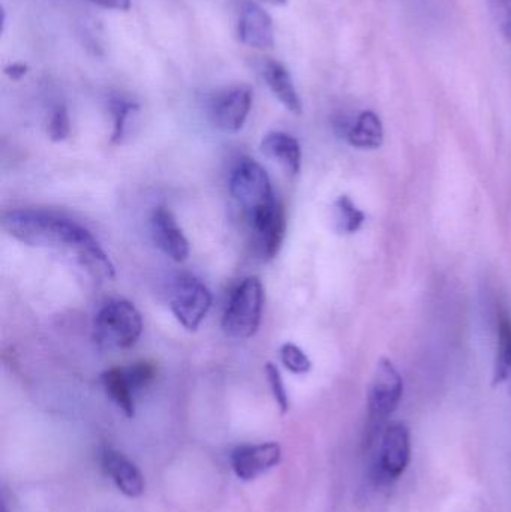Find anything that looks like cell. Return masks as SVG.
<instances>
[{"mask_svg":"<svg viewBox=\"0 0 511 512\" xmlns=\"http://www.w3.org/2000/svg\"><path fill=\"white\" fill-rule=\"evenodd\" d=\"M3 230L32 248L72 252L78 264L95 279H113L116 270L89 230L65 216L45 210H12L3 216Z\"/></svg>","mask_w":511,"mask_h":512,"instance_id":"6da1fadb","label":"cell"},{"mask_svg":"<svg viewBox=\"0 0 511 512\" xmlns=\"http://www.w3.org/2000/svg\"><path fill=\"white\" fill-rule=\"evenodd\" d=\"M230 194L237 209L242 212L248 230L281 209L269 174L251 158L240 159L234 167L230 177Z\"/></svg>","mask_w":511,"mask_h":512,"instance_id":"7a4b0ae2","label":"cell"},{"mask_svg":"<svg viewBox=\"0 0 511 512\" xmlns=\"http://www.w3.org/2000/svg\"><path fill=\"white\" fill-rule=\"evenodd\" d=\"M143 318L137 307L126 300H111L102 306L93 325V340L102 351H122L138 342Z\"/></svg>","mask_w":511,"mask_h":512,"instance_id":"3957f363","label":"cell"},{"mask_svg":"<svg viewBox=\"0 0 511 512\" xmlns=\"http://www.w3.org/2000/svg\"><path fill=\"white\" fill-rule=\"evenodd\" d=\"M264 307L263 283L258 277H246L231 295L222 318V328L233 339H251L261 324Z\"/></svg>","mask_w":511,"mask_h":512,"instance_id":"277c9868","label":"cell"},{"mask_svg":"<svg viewBox=\"0 0 511 512\" xmlns=\"http://www.w3.org/2000/svg\"><path fill=\"white\" fill-rule=\"evenodd\" d=\"M404 396V379L389 358H381L375 367L368 394L371 436L380 435L384 423L395 414Z\"/></svg>","mask_w":511,"mask_h":512,"instance_id":"5b68a950","label":"cell"},{"mask_svg":"<svg viewBox=\"0 0 511 512\" xmlns=\"http://www.w3.org/2000/svg\"><path fill=\"white\" fill-rule=\"evenodd\" d=\"M155 364L138 361L126 367H113L101 375L102 387L108 399L128 418L135 415V396L156 379Z\"/></svg>","mask_w":511,"mask_h":512,"instance_id":"8992f818","label":"cell"},{"mask_svg":"<svg viewBox=\"0 0 511 512\" xmlns=\"http://www.w3.org/2000/svg\"><path fill=\"white\" fill-rule=\"evenodd\" d=\"M411 462V433L404 423H392L380 433L375 480L381 484L398 481Z\"/></svg>","mask_w":511,"mask_h":512,"instance_id":"52a82bcc","label":"cell"},{"mask_svg":"<svg viewBox=\"0 0 511 512\" xmlns=\"http://www.w3.org/2000/svg\"><path fill=\"white\" fill-rule=\"evenodd\" d=\"M210 289L194 276H182L170 294V307L177 321L189 331H195L212 309Z\"/></svg>","mask_w":511,"mask_h":512,"instance_id":"ba28073f","label":"cell"},{"mask_svg":"<svg viewBox=\"0 0 511 512\" xmlns=\"http://www.w3.org/2000/svg\"><path fill=\"white\" fill-rule=\"evenodd\" d=\"M282 450L278 442L240 445L231 453L230 462L234 474L245 483L263 477L281 463Z\"/></svg>","mask_w":511,"mask_h":512,"instance_id":"9c48e42d","label":"cell"},{"mask_svg":"<svg viewBox=\"0 0 511 512\" xmlns=\"http://www.w3.org/2000/svg\"><path fill=\"white\" fill-rule=\"evenodd\" d=\"M252 95L254 92L248 84H240L219 93L210 105L213 125L224 132H239L251 113Z\"/></svg>","mask_w":511,"mask_h":512,"instance_id":"30bf717a","label":"cell"},{"mask_svg":"<svg viewBox=\"0 0 511 512\" xmlns=\"http://www.w3.org/2000/svg\"><path fill=\"white\" fill-rule=\"evenodd\" d=\"M150 230H152L153 242L165 255L170 256L176 262L188 259V239L170 209L159 206L153 210L152 218H150Z\"/></svg>","mask_w":511,"mask_h":512,"instance_id":"8fae6325","label":"cell"},{"mask_svg":"<svg viewBox=\"0 0 511 512\" xmlns=\"http://www.w3.org/2000/svg\"><path fill=\"white\" fill-rule=\"evenodd\" d=\"M101 465L122 495L140 498L146 489V481L138 466L120 451L107 448L102 451Z\"/></svg>","mask_w":511,"mask_h":512,"instance_id":"7c38bea8","label":"cell"},{"mask_svg":"<svg viewBox=\"0 0 511 512\" xmlns=\"http://www.w3.org/2000/svg\"><path fill=\"white\" fill-rule=\"evenodd\" d=\"M239 38L243 44L257 50H267L275 45L272 17L257 2L248 0L243 5L239 20Z\"/></svg>","mask_w":511,"mask_h":512,"instance_id":"4fadbf2b","label":"cell"},{"mask_svg":"<svg viewBox=\"0 0 511 512\" xmlns=\"http://www.w3.org/2000/svg\"><path fill=\"white\" fill-rule=\"evenodd\" d=\"M261 152L278 162L287 173L297 176L302 170V147L293 135L285 132H269L261 141Z\"/></svg>","mask_w":511,"mask_h":512,"instance_id":"5bb4252c","label":"cell"},{"mask_svg":"<svg viewBox=\"0 0 511 512\" xmlns=\"http://www.w3.org/2000/svg\"><path fill=\"white\" fill-rule=\"evenodd\" d=\"M263 77L278 101L293 114H302L303 105L290 71L282 63L269 60L263 68Z\"/></svg>","mask_w":511,"mask_h":512,"instance_id":"9a60e30c","label":"cell"},{"mask_svg":"<svg viewBox=\"0 0 511 512\" xmlns=\"http://www.w3.org/2000/svg\"><path fill=\"white\" fill-rule=\"evenodd\" d=\"M348 143L356 149L375 150L384 141V128L380 116L374 111H363L345 134Z\"/></svg>","mask_w":511,"mask_h":512,"instance_id":"2e32d148","label":"cell"},{"mask_svg":"<svg viewBox=\"0 0 511 512\" xmlns=\"http://www.w3.org/2000/svg\"><path fill=\"white\" fill-rule=\"evenodd\" d=\"M511 370V318L506 310L498 315V346L495 360L494 385L506 382Z\"/></svg>","mask_w":511,"mask_h":512,"instance_id":"e0dca14e","label":"cell"},{"mask_svg":"<svg viewBox=\"0 0 511 512\" xmlns=\"http://www.w3.org/2000/svg\"><path fill=\"white\" fill-rule=\"evenodd\" d=\"M365 213L347 195H341L335 203L336 230L341 234H356L365 224Z\"/></svg>","mask_w":511,"mask_h":512,"instance_id":"ac0fdd59","label":"cell"},{"mask_svg":"<svg viewBox=\"0 0 511 512\" xmlns=\"http://www.w3.org/2000/svg\"><path fill=\"white\" fill-rule=\"evenodd\" d=\"M281 361L285 369L290 370L294 375H306L311 372L312 361L302 348L294 343H284L281 348Z\"/></svg>","mask_w":511,"mask_h":512,"instance_id":"d6986e66","label":"cell"},{"mask_svg":"<svg viewBox=\"0 0 511 512\" xmlns=\"http://www.w3.org/2000/svg\"><path fill=\"white\" fill-rule=\"evenodd\" d=\"M138 110V105L134 102L125 101V99H114L111 102V113L114 117L113 134H111V143L117 144L123 140L126 132V123L129 116Z\"/></svg>","mask_w":511,"mask_h":512,"instance_id":"ffe728a7","label":"cell"},{"mask_svg":"<svg viewBox=\"0 0 511 512\" xmlns=\"http://www.w3.org/2000/svg\"><path fill=\"white\" fill-rule=\"evenodd\" d=\"M48 138L53 143L65 141L71 134V120H69L68 108L65 105H57L51 114L47 128Z\"/></svg>","mask_w":511,"mask_h":512,"instance_id":"44dd1931","label":"cell"},{"mask_svg":"<svg viewBox=\"0 0 511 512\" xmlns=\"http://www.w3.org/2000/svg\"><path fill=\"white\" fill-rule=\"evenodd\" d=\"M488 8L498 32L511 41V0H488Z\"/></svg>","mask_w":511,"mask_h":512,"instance_id":"7402d4cb","label":"cell"},{"mask_svg":"<svg viewBox=\"0 0 511 512\" xmlns=\"http://www.w3.org/2000/svg\"><path fill=\"white\" fill-rule=\"evenodd\" d=\"M266 375L276 405L279 406L282 414H287V412L290 411V399H288L287 388H285L284 379H282L281 372H279V369L275 366V364L267 363Z\"/></svg>","mask_w":511,"mask_h":512,"instance_id":"603a6c76","label":"cell"},{"mask_svg":"<svg viewBox=\"0 0 511 512\" xmlns=\"http://www.w3.org/2000/svg\"><path fill=\"white\" fill-rule=\"evenodd\" d=\"M102 8L116 9V11H128L131 8V0H90Z\"/></svg>","mask_w":511,"mask_h":512,"instance_id":"cb8c5ba5","label":"cell"},{"mask_svg":"<svg viewBox=\"0 0 511 512\" xmlns=\"http://www.w3.org/2000/svg\"><path fill=\"white\" fill-rule=\"evenodd\" d=\"M29 72V68L24 63H12V65L6 66L5 74L8 75L11 80H20L24 75Z\"/></svg>","mask_w":511,"mask_h":512,"instance_id":"d4e9b609","label":"cell"},{"mask_svg":"<svg viewBox=\"0 0 511 512\" xmlns=\"http://www.w3.org/2000/svg\"><path fill=\"white\" fill-rule=\"evenodd\" d=\"M504 384H509V391H510V396H511V370H510L509 376H507L506 382H504Z\"/></svg>","mask_w":511,"mask_h":512,"instance_id":"484cf974","label":"cell"},{"mask_svg":"<svg viewBox=\"0 0 511 512\" xmlns=\"http://www.w3.org/2000/svg\"><path fill=\"white\" fill-rule=\"evenodd\" d=\"M2 512H9L8 507H6L5 501L2 502Z\"/></svg>","mask_w":511,"mask_h":512,"instance_id":"4316f807","label":"cell"},{"mask_svg":"<svg viewBox=\"0 0 511 512\" xmlns=\"http://www.w3.org/2000/svg\"><path fill=\"white\" fill-rule=\"evenodd\" d=\"M273 2H275V3H285V2H287V0H273Z\"/></svg>","mask_w":511,"mask_h":512,"instance_id":"83f0119b","label":"cell"}]
</instances>
